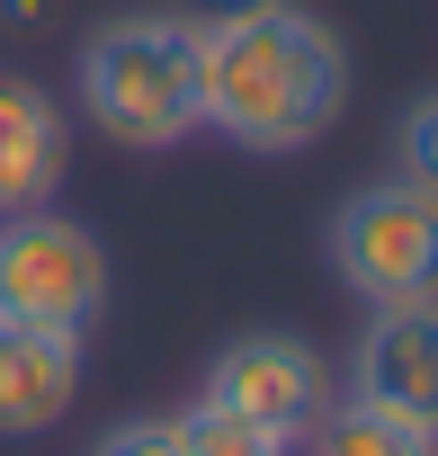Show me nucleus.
<instances>
[{
  "instance_id": "f257e3e1",
  "label": "nucleus",
  "mask_w": 438,
  "mask_h": 456,
  "mask_svg": "<svg viewBox=\"0 0 438 456\" xmlns=\"http://www.w3.org/2000/svg\"><path fill=\"white\" fill-rule=\"evenodd\" d=\"M197 108L233 152H313L349 108V45L296 0H242L197 19Z\"/></svg>"
},
{
  "instance_id": "f03ea898",
  "label": "nucleus",
  "mask_w": 438,
  "mask_h": 456,
  "mask_svg": "<svg viewBox=\"0 0 438 456\" xmlns=\"http://www.w3.org/2000/svg\"><path fill=\"white\" fill-rule=\"evenodd\" d=\"M81 117L126 152H170L206 126L197 108V19L188 10H126L81 37L72 63Z\"/></svg>"
},
{
  "instance_id": "7ed1b4c3",
  "label": "nucleus",
  "mask_w": 438,
  "mask_h": 456,
  "mask_svg": "<svg viewBox=\"0 0 438 456\" xmlns=\"http://www.w3.org/2000/svg\"><path fill=\"white\" fill-rule=\"evenodd\" d=\"M331 278L376 314V305H420L438 296V206L402 179H367L331 206Z\"/></svg>"
},
{
  "instance_id": "20e7f679",
  "label": "nucleus",
  "mask_w": 438,
  "mask_h": 456,
  "mask_svg": "<svg viewBox=\"0 0 438 456\" xmlns=\"http://www.w3.org/2000/svg\"><path fill=\"white\" fill-rule=\"evenodd\" d=\"M108 314V251L90 224L28 206V215H0V322H28V331H90Z\"/></svg>"
},
{
  "instance_id": "39448f33",
  "label": "nucleus",
  "mask_w": 438,
  "mask_h": 456,
  "mask_svg": "<svg viewBox=\"0 0 438 456\" xmlns=\"http://www.w3.org/2000/svg\"><path fill=\"white\" fill-rule=\"evenodd\" d=\"M197 403H215V411H233V420H251V429L304 447L313 420L331 411V367H322V349L296 340V331H242V340L215 349Z\"/></svg>"
},
{
  "instance_id": "423d86ee",
  "label": "nucleus",
  "mask_w": 438,
  "mask_h": 456,
  "mask_svg": "<svg viewBox=\"0 0 438 456\" xmlns=\"http://www.w3.org/2000/svg\"><path fill=\"white\" fill-rule=\"evenodd\" d=\"M349 394L376 411H402L438 429V296L420 305H376L358 349H349Z\"/></svg>"
},
{
  "instance_id": "0eeeda50",
  "label": "nucleus",
  "mask_w": 438,
  "mask_h": 456,
  "mask_svg": "<svg viewBox=\"0 0 438 456\" xmlns=\"http://www.w3.org/2000/svg\"><path fill=\"white\" fill-rule=\"evenodd\" d=\"M63 179H72V117L28 72H0V215L54 206Z\"/></svg>"
},
{
  "instance_id": "6e6552de",
  "label": "nucleus",
  "mask_w": 438,
  "mask_h": 456,
  "mask_svg": "<svg viewBox=\"0 0 438 456\" xmlns=\"http://www.w3.org/2000/svg\"><path fill=\"white\" fill-rule=\"evenodd\" d=\"M81 403V340L0 322V438H36Z\"/></svg>"
},
{
  "instance_id": "1a4fd4ad",
  "label": "nucleus",
  "mask_w": 438,
  "mask_h": 456,
  "mask_svg": "<svg viewBox=\"0 0 438 456\" xmlns=\"http://www.w3.org/2000/svg\"><path fill=\"white\" fill-rule=\"evenodd\" d=\"M313 456H438V429H420V420H402V411H376V403H331L322 420H313V438H304Z\"/></svg>"
},
{
  "instance_id": "9d476101",
  "label": "nucleus",
  "mask_w": 438,
  "mask_h": 456,
  "mask_svg": "<svg viewBox=\"0 0 438 456\" xmlns=\"http://www.w3.org/2000/svg\"><path fill=\"white\" fill-rule=\"evenodd\" d=\"M179 447L188 456H296L287 438H269V429H251L233 411H215V403H188L179 411Z\"/></svg>"
},
{
  "instance_id": "9b49d317",
  "label": "nucleus",
  "mask_w": 438,
  "mask_h": 456,
  "mask_svg": "<svg viewBox=\"0 0 438 456\" xmlns=\"http://www.w3.org/2000/svg\"><path fill=\"white\" fill-rule=\"evenodd\" d=\"M393 179L438 206V90H420V99L393 117Z\"/></svg>"
},
{
  "instance_id": "f8f14e48",
  "label": "nucleus",
  "mask_w": 438,
  "mask_h": 456,
  "mask_svg": "<svg viewBox=\"0 0 438 456\" xmlns=\"http://www.w3.org/2000/svg\"><path fill=\"white\" fill-rule=\"evenodd\" d=\"M90 456H188V447H179V420H117Z\"/></svg>"
}]
</instances>
